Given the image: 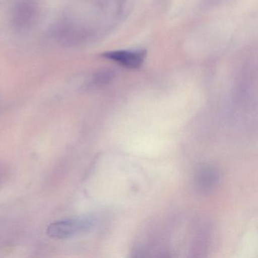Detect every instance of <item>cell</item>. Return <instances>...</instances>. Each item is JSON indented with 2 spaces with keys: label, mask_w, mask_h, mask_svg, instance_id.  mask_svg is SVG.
Returning <instances> with one entry per match:
<instances>
[{
  "label": "cell",
  "mask_w": 258,
  "mask_h": 258,
  "mask_svg": "<svg viewBox=\"0 0 258 258\" xmlns=\"http://www.w3.org/2000/svg\"><path fill=\"white\" fill-rule=\"evenodd\" d=\"M220 182V170L212 164L199 167L195 176V187L199 194H210L217 188Z\"/></svg>",
  "instance_id": "2"
},
{
  "label": "cell",
  "mask_w": 258,
  "mask_h": 258,
  "mask_svg": "<svg viewBox=\"0 0 258 258\" xmlns=\"http://www.w3.org/2000/svg\"><path fill=\"white\" fill-rule=\"evenodd\" d=\"M104 57L113 60L125 67L137 69L141 66L146 57V52L139 51H114L104 54Z\"/></svg>",
  "instance_id": "3"
},
{
  "label": "cell",
  "mask_w": 258,
  "mask_h": 258,
  "mask_svg": "<svg viewBox=\"0 0 258 258\" xmlns=\"http://www.w3.org/2000/svg\"><path fill=\"white\" fill-rule=\"evenodd\" d=\"M97 225L96 217L81 216L53 222L48 226L46 234L50 238L66 239L93 230Z\"/></svg>",
  "instance_id": "1"
}]
</instances>
